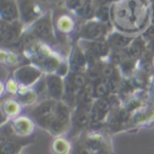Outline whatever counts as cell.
<instances>
[{"label":"cell","instance_id":"1","mask_svg":"<svg viewBox=\"0 0 154 154\" xmlns=\"http://www.w3.org/2000/svg\"><path fill=\"white\" fill-rule=\"evenodd\" d=\"M30 29L39 40L45 43H56L55 26L51 11L45 12L37 21L30 26Z\"/></svg>","mask_w":154,"mask_h":154},{"label":"cell","instance_id":"2","mask_svg":"<svg viewBox=\"0 0 154 154\" xmlns=\"http://www.w3.org/2000/svg\"><path fill=\"white\" fill-rule=\"evenodd\" d=\"M109 23L93 18L87 20L79 28V37L85 40H106L110 34Z\"/></svg>","mask_w":154,"mask_h":154},{"label":"cell","instance_id":"3","mask_svg":"<svg viewBox=\"0 0 154 154\" xmlns=\"http://www.w3.org/2000/svg\"><path fill=\"white\" fill-rule=\"evenodd\" d=\"M19 5L20 20L24 26H32L45 13L39 0H17Z\"/></svg>","mask_w":154,"mask_h":154},{"label":"cell","instance_id":"4","mask_svg":"<svg viewBox=\"0 0 154 154\" xmlns=\"http://www.w3.org/2000/svg\"><path fill=\"white\" fill-rule=\"evenodd\" d=\"M56 100L49 99L41 103L39 106H37L33 111V116L35 117L36 122L40 126L45 128H50L51 124L53 122L55 118V109H56Z\"/></svg>","mask_w":154,"mask_h":154},{"label":"cell","instance_id":"5","mask_svg":"<svg viewBox=\"0 0 154 154\" xmlns=\"http://www.w3.org/2000/svg\"><path fill=\"white\" fill-rule=\"evenodd\" d=\"M14 76L20 85L30 87L39 80L41 76V70L34 66H23L15 71Z\"/></svg>","mask_w":154,"mask_h":154},{"label":"cell","instance_id":"6","mask_svg":"<svg viewBox=\"0 0 154 154\" xmlns=\"http://www.w3.org/2000/svg\"><path fill=\"white\" fill-rule=\"evenodd\" d=\"M0 17L8 22H15L20 20L19 5L17 0H1Z\"/></svg>","mask_w":154,"mask_h":154},{"label":"cell","instance_id":"7","mask_svg":"<svg viewBox=\"0 0 154 154\" xmlns=\"http://www.w3.org/2000/svg\"><path fill=\"white\" fill-rule=\"evenodd\" d=\"M48 93L50 97L54 100H60L63 98L64 94V84L62 82L61 76L51 74L47 77Z\"/></svg>","mask_w":154,"mask_h":154},{"label":"cell","instance_id":"8","mask_svg":"<svg viewBox=\"0 0 154 154\" xmlns=\"http://www.w3.org/2000/svg\"><path fill=\"white\" fill-rule=\"evenodd\" d=\"M110 108H111V103H110L108 98H98L95 103L93 105L92 109L90 111L91 116V122H98L105 117L106 114L109 112Z\"/></svg>","mask_w":154,"mask_h":154},{"label":"cell","instance_id":"9","mask_svg":"<svg viewBox=\"0 0 154 154\" xmlns=\"http://www.w3.org/2000/svg\"><path fill=\"white\" fill-rule=\"evenodd\" d=\"M85 40V39H82ZM85 48L84 51H88L95 54L97 57H105L110 54V45L107 40H85Z\"/></svg>","mask_w":154,"mask_h":154},{"label":"cell","instance_id":"10","mask_svg":"<svg viewBox=\"0 0 154 154\" xmlns=\"http://www.w3.org/2000/svg\"><path fill=\"white\" fill-rule=\"evenodd\" d=\"M107 42L111 48L115 50H122L125 48L129 47L134 39L132 37H129L127 35L119 32H111L107 37Z\"/></svg>","mask_w":154,"mask_h":154},{"label":"cell","instance_id":"11","mask_svg":"<svg viewBox=\"0 0 154 154\" xmlns=\"http://www.w3.org/2000/svg\"><path fill=\"white\" fill-rule=\"evenodd\" d=\"M87 63H88V59H87L86 53L77 45L73 49L72 55H71V64L73 69L75 70V72H82V70L86 68Z\"/></svg>","mask_w":154,"mask_h":154},{"label":"cell","instance_id":"12","mask_svg":"<svg viewBox=\"0 0 154 154\" xmlns=\"http://www.w3.org/2000/svg\"><path fill=\"white\" fill-rule=\"evenodd\" d=\"M55 26L56 29L62 34H71L76 29V22L73 19L72 16L68 15V14H62L57 18Z\"/></svg>","mask_w":154,"mask_h":154},{"label":"cell","instance_id":"13","mask_svg":"<svg viewBox=\"0 0 154 154\" xmlns=\"http://www.w3.org/2000/svg\"><path fill=\"white\" fill-rule=\"evenodd\" d=\"M55 119L63 126L68 127L69 122H70V109L64 101H58L57 105H56Z\"/></svg>","mask_w":154,"mask_h":154},{"label":"cell","instance_id":"14","mask_svg":"<svg viewBox=\"0 0 154 154\" xmlns=\"http://www.w3.org/2000/svg\"><path fill=\"white\" fill-rule=\"evenodd\" d=\"M18 95H19V101L23 105H32L36 101L37 93L35 90H31L29 87L20 85L18 89Z\"/></svg>","mask_w":154,"mask_h":154},{"label":"cell","instance_id":"15","mask_svg":"<svg viewBox=\"0 0 154 154\" xmlns=\"http://www.w3.org/2000/svg\"><path fill=\"white\" fill-rule=\"evenodd\" d=\"M38 64L41 68V70L51 73V72H57L61 62H60V60L56 56L51 55L49 57L40 58L38 61Z\"/></svg>","mask_w":154,"mask_h":154},{"label":"cell","instance_id":"16","mask_svg":"<svg viewBox=\"0 0 154 154\" xmlns=\"http://www.w3.org/2000/svg\"><path fill=\"white\" fill-rule=\"evenodd\" d=\"M95 10H96V5H95L94 0H87L84 7L77 12L75 15L87 21V20L95 18Z\"/></svg>","mask_w":154,"mask_h":154},{"label":"cell","instance_id":"17","mask_svg":"<svg viewBox=\"0 0 154 154\" xmlns=\"http://www.w3.org/2000/svg\"><path fill=\"white\" fill-rule=\"evenodd\" d=\"M14 128H15L16 132L20 133V134H29L32 132L33 124L29 118L18 117L14 122Z\"/></svg>","mask_w":154,"mask_h":154},{"label":"cell","instance_id":"18","mask_svg":"<svg viewBox=\"0 0 154 154\" xmlns=\"http://www.w3.org/2000/svg\"><path fill=\"white\" fill-rule=\"evenodd\" d=\"M143 50H145V42L140 38H136L131 42L129 45L128 53L132 58H137L140 55H143Z\"/></svg>","mask_w":154,"mask_h":154},{"label":"cell","instance_id":"19","mask_svg":"<svg viewBox=\"0 0 154 154\" xmlns=\"http://www.w3.org/2000/svg\"><path fill=\"white\" fill-rule=\"evenodd\" d=\"M95 18L103 22L110 23L111 18V5H99L95 10Z\"/></svg>","mask_w":154,"mask_h":154},{"label":"cell","instance_id":"20","mask_svg":"<svg viewBox=\"0 0 154 154\" xmlns=\"http://www.w3.org/2000/svg\"><path fill=\"white\" fill-rule=\"evenodd\" d=\"M2 110L7 115L9 116H13V115H16V114L19 113L20 111V105L15 100H7L2 106Z\"/></svg>","mask_w":154,"mask_h":154},{"label":"cell","instance_id":"21","mask_svg":"<svg viewBox=\"0 0 154 154\" xmlns=\"http://www.w3.org/2000/svg\"><path fill=\"white\" fill-rule=\"evenodd\" d=\"M70 150V145L62 138H57L53 143V151L56 154H66Z\"/></svg>","mask_w":154,"mask_h":154},{"label":"cell","instance_id":"22","mask_svg":"<svg viewBox=\"0 0 154 154\" xmlns=\"http://www.w3.org/2000/svg\"><path fill=\"white\" fill-rule=\"evenodd\" d=\"M89 110L85 109V108H80L76 113V116H75V120H76V124L78 126L82 127L86 126L89 122L91 120V116L90 113H89Z\"/></svg>","mask_w":154,"mask_h":154},{"label":"cell","instance_id":"23","mask_svg":"<svg viewBox=\"0 0 154 154\" xmlns=\"http://www.w3.org/2000/svg\"><path fill=\"white\" fill-rule=\"evenodd\" d=\"M70 80L72 82V84L74 85L78 90H82V89H84L85 87L88 85L87 84L88 77H87L86 75H84V73H82V72L74 73V75H73L72 78H71Z\"/></svg>","mask_w":154,"mask_h":154},{"label":"cell","instance_id":"24","mask_svg":"<svg viewBox=\"0 0 154 154\" xmlns=\"http://www.w3.org/2000/svg\"><path fill=\"white\" fill-rule=\"evenodd\" d=\"M86 145L92 151H98L101 149V146H103V139L98 135H93L87 139Z\"/></svg>","mask_w":154,"mask_h":154},{"label":"cell","instance_id":"25","mask_svg":"<svg viewBox=\"0 0 154 154\" xmlns=\"http://www.w3.org/2000/svg\"><path fill=\"white\" fill-rule=\"evenodd\" d=\"M87 0H66V8L75 15L77 12L79 11Z\"/></svg>","mask_w":154,"mask_h":154},{"label":"cell","instance_id":"26","mask_svg":"<svg viewBox=\"0 0 154 154\" xmlns=\"http://www.w3.org/2000/svg\"><path fill=\"white\" fill-rule=\"evenodd\" d=\"M20 149V145L15 141H9L2 143L1 147V154H16Z\"/></svg>","mask_w":154,"mask_h":154},{"label":"cell","instance_id":"27","mask_svg":"<svg viewBox=\"0 0 154 154\" xmlns=\"http://www.w3.org/2000/svg\"><path fill=\"white\" fill-rule=\"evenodd\" d=\"M110 93L109 88H108L107 82H98V84L94 88V95L98 98H105Z\"/></svg>","mask_w":154,"mask_h":154},{"label":"cell","instance_id":"28","mask_svg":"<svg viewBox=\"0 0 154 154\" xmlns=\"http://www.w3.org/2000/svg\"><path fill=\"white\" fill-rule=\"evenodd\" d=\"M18 61V56L13 52H7L5 49L1 50V62L8 64H15Z\"/></svg>","mask_w":154,"mask_h":154},{"label":"cell","instance_id":"29","mask_svg":"<svg viewBox=\"0 0 154 154\" xmlns=\"http://www.w3.org/2000/svg\"><path fill=\"white\" fill-rule=\"evenodd\" d=\"M101 74H103V73H101L98 69H96L95 66H92V68L89 69L88 72H87V77H88L89 82H96L101 78Z\"/></svg>","mask_w":154,"mask_h":154},{"label":"cell","instance_id":"30","mask_svg":"<svg viewBox=\"0 0 154 154\" xmlns=\"http://www.w3.org/2000/svg\"><path fill=\"white\" fill-rule=\"evenodd\" d=\"M116 72L111 78L107 79V84H108V88H109V91L111 94H115V93L118 92V89H119V80L115 77Z\"/></svg>","mask_w":154,"mask_h":154},{"label":"cell","instance_id":"31","mask_svg":"<svg viewBox=\"0 0 154 154\" xmlns=\"http://www.w3.org/2000/svg\"><path fill=\"white\" fill-rule=\"evenodd\" d=\"M19 89V85H18L17 80L16 79H10L7 82V91L11 94H15L18 92Z\"/></svg>","mask_w":154,"mask_h":154},{"label":"cell","instance_id":"32","mask_svg":"<svg viewBox=\"0 0 154 154\" xmlns=\"http://www.w3.org/2000/svg\"><path fill=\"white\" fill-rule=\"evenodd\" d=\"M115 72H116V70L113 68V66H112V64H106V66L103 68V71H101V73H103V76L106 77L107 79L111 78V77L115 74Z\"/></svg>","mask_w":154,"mask_h":154},{"label":"cell","instance_id":"33","mask_svg":"<svg viewBox=\"0 0 154 154\" xmlns=\"http://www.w3.org/2000/svg\"><path fill=\"white\" fill-rule=\"evenodd\" d=\"M140 105H141V103H140V100L139 99H131L130 101H129L128 103H127V106H126V110L128 112H130V111H134V110H136L137 108H139L140 107Z\"/></svg>","mask_w":154,"mask_h":154},{"label":"cell","instance_id":"34","mask_svg":"<svg viewBox=\"0 0 154 154\" xmlns=\"http://www.w3.org/2000/svg\"><path fill=\"white\" fill-rule=\"evenodd\" d=\"M122 68L126 73H130L131 71L134 69V62H133L132 59H127L126 58V59L122 62Z\"/></svg>","mask_w":154,"mask_h":154},{"label":"cell","instance_id":"35","mask_svg":"<svg viewBox=\"0 0 154 154\" xmlns=\"http://www.w3.org/2000/svg\"><path fill=\"white\" fill-rule=\"evenodd\" d=\"M16 133V130L15 128H13V127H7V128L3 129L2 131V136H7L8 138H10V137L14 136Z\"/></svg>","mask_w":154,"mask_h":154},{"label":"cell","instance_id":"36","mask_svg":"<svg viewBox=\"0 0 154 154\" xmlns=\"http://www.w3.org/2000/svg\"><path fill=\"white\" fill-rule=\"evenodd\" d=\"M117 0H94L96 7H99V5H112Z\"/></svg>","mask_w":154,"mask_h":154},{"label":"cell","instance_id":"37","mask_svg":"<svg viewBox=\"0 0 154 154\" xmlns=\"http://www.w3.org/2000/svg\"><path fill=\"white\" fill-rule=\"evenodd\" d=\"M92 150H90L88 147L87 148H82V149L78 150V154H92Z\"/></svg>","mask_w":154,"mask_h":154},{"label":"cell","instance_id":"38","mask_svg":"<svg viewBox=\"0 0 154 154\" xmlns=\"http://www.w3.org/2000/svg\"><path fill=\"white\" fill-rule=\"evenodd\" d=\"M153 64H154V57H153Z\"/></svg>","mask_w":154,"mask_h":154},{"label":"cell","instance_id":"39","mask_svg":"<svg viewBox=\"0 0 154 154\" xmlns=\"http://www.w3.org/2000/svg\"><path fill=\"white\" fill-rule=\"evenodd\" d=\"M98 154H103V153H98Z\"/></svg>","mask_w":154,"mask_h":154}]
</instances>
